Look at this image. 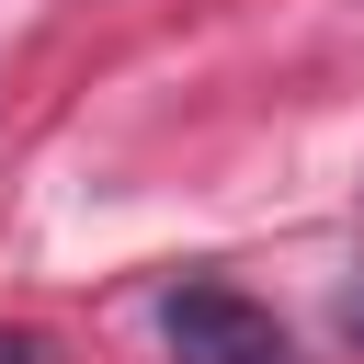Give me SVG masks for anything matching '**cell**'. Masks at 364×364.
<instances>
[{
	"label": "cell",
	"mask_w": 364,
	"mask_h": 364,
	"mask_svg": "<svg viewBox=\"0 0 364 364\" xmlns=\"http://www.w3.org/2000/svg\"><path fill=\"white\" fill-rule=\"evenodd\" d=\"M341 330H353V341H364V284H353V296H341Z\"/></svg>",
	"instance_id": "obj_2"
},
{
	"label": "cell",
	"mask_w": 364,
	"mask_h": 364,
	"mask_svg": "<svg viewBox=\"0 0 364 364\" xmlns=\"http://www.w3.org/2000/svg\"><path fill=\"white\" fill-rule=\"evenodd\" d=\"M0 364H34V341H23V330H0Z\"/></svg>",
	"instance_id": "obj_3"
},
{
	"label": "cell",
	"mask_w": 364,
	"mask_h": 364,
	"mask_svg": "<svg viewBox=\"0 0 364 364\" xmlns=\"http://www.w3.org/2000/svg\"><path fill=\"white\" fill-rule=\"evenodd\" d=\"M159 330H171V353H182V364H284L273 307H250L239 284H182V296L159 307Z\"/></svg>",
	"instance_id": "obj_1"
}]
</instances>
